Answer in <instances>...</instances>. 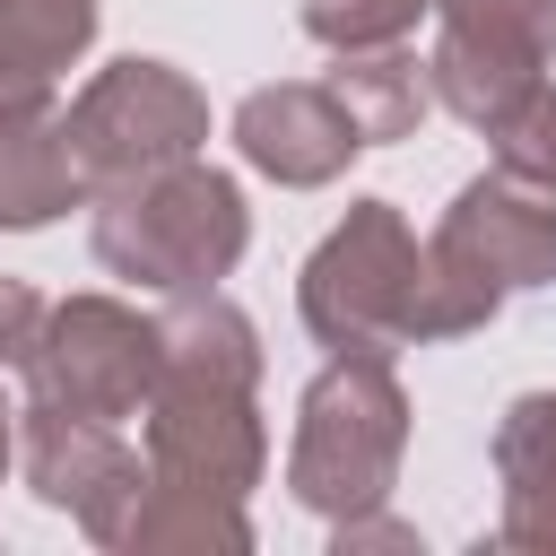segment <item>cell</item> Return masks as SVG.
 Instances as JSON below:
<instances>
[{
  "label": "cell",
  "mask_w": 556,
  "mask_h": 556,
  "mask_svg": "<svg viewBox=\"0 0 556 556\" xmlns=\"http://www.w3.org/2000/svg\"><path fill=\"white\" fill-rule=\"evenodd\" d=\"M252 321L217 295H191L182 313L156 321V391H148V452L156 478L243 495L261 469V426H252Z\"/></svg>",
  "instance_id": "1"
},
{
  "label": "cell",
  "mask_w": 556,
  "mask_h": 556,
  "mask_svg": "<svg viewBox=\"0 0 556 556\" xmlns=\"http://www.w3.org/2000/svg\"><path fill=\"white\" fill-rule=\"evenodd\" d=\"M304 321L339 356H391L408 339H434V278L391 200H356L348 226L304 269Z\"/></svg>",
  "instance_id": "2"
},
{
  "label": "cell",
  "mask_w": 556,
  "mask_h": 556,
  "mask_svg": "<svg viewBox=\"0 0 556 556\" xmlns=\"http://www.w3.org/2000/svg\"><path fill=\"white\" fill-rule=\"evenodd\" d=\"M243 252V200L226 174L208 165H165L148 182H122L104 191V217H96V261L139 278V287H165V295H200L208 278H226Z\"/></svg>",
  "instance_id": "3"
},
{
  "label": "cell",
  "mask_w": 556,
  "mask_h": 556,
  "mask_svg": "<svg viewBox=\"0 0 556 556\" xmlns=\"http://www.w3.org/2000/svg\"><path fill=\"white\" fill-rule=\"evenodd\" d=\"M426 278H434V339L478 330L504 287L556 278V200L539 182H521V174L469 182L452 200L443 235L426 243Z\"/></svg>",
  "instance_id": "4"
},
{
  "label": "cell",
  "mask_w": 556,
  "mask_h": 556,
  "mask_svg": "<svg viewBox=\"0 0 556 556\" xmlns=\"http://www.w3.org/2000/svg\"><path fill=\"white\" fill-rule=\"evenodd\" d=\"M61 130H70L78 182L122 191V182H148V174L182 165V156L208 139V104H200L191 78L165 70V61H113V70L70 104Z\"/></svg>",
  "instance_id": "5"
},
{
  "label": "cell",
  "mask_w": 556,
  "mask_h": 556,
  "mask_svg": "<svg viewBox=\"0 0 556 556\" xmlns=\"http://www.w3.org/2000/svg\"><path fill=\"white\" fill-rule=\"evenodd\" d=\"M391 460H400V391H391L382 356H339L304 391L295 495L321 504V513H356L391 486Z\"/></svg>",
  "instance_id": "6"
},
{
  "label": "cell",
  "mask_w": 556,
  "mask_h": 556,
  "mask_svg": "<svg viewBox=\"0 0 556 556\" xmlns=\"http://www.w3.org/2000/svg\"><path fill=\"white\" fill-rule=\"evenodd\" d=\"M434 9H443L434 43L443 104L486 139H504L539 96V70L556 61V0H434Z\"/></svg>",
  "instance_id": "7"
},
{
  "label": "cell",
  "mask_w": 556,
  "mask_h": 556,
  "mask_svg": "<svg viewBox=\"0 0 556 556\" xmlns=\"http://www.w3.org/2000/svg\"><path fill=\"white\" fill-rule=\"evenodd\" d=\"M26 374H35V408L113 426L156 391V321L122 313L104 295H78V304L43 313V339H35Z\"/></svg>",
  "instance_id": "8"
},
{
  "label": "cell",
  "mask_w": 556,
  "mask_h": 556,
  "mask_svg": "<svg viewBox=\"0 0 556 556\" xmlns=\"http://www.w3.org/2000/svg\"><path fill=\"white\" fill-rule=\"evenodd\" d=\"M235 139H243V156H252L261 174H278V182H330V174L365 148L356 122H348V104H339L330 87H261V96H243Z\"/></svg>",
  "instance_id": "9"
},
{
  "label": "cell",
  "mask_w": 556,
  "mask_h": 556,
  "mask_svg": "<svg viewBox=\"0 0 556 556\" xmlns=\"http://www.w3.org/2000/svg\"><path fill=\"white\" fill-rule=\"evenodd\" d=\"M87 35H96V0H0V122L43 113L52 70H70Z\"/></svg>",
  "instance_id": "10"
},
{
  "label": "cell",
  "mask_w": 556,
  "mask_h": 556,
  "mask_svg": "<svg viewBox=\"0 0 556 556\" xmlns=\"http://www.w3.org/2000/svg\"><path fill=\"white\" fill-rule=\"evenodd\" d=\"M78 156H70V130L43 122V113H17L0 122V226H43L78 200Z\"/></svg>",
  "instance_id": "11"
},
{
  "label": "cell",
  "mask_w": 556,
  "mask_h": 556,
  "mask_svg": "<svg viewBox=\"0 0 556 556\" xmlns=\"http://www.w3.org/2000/svg\"><path fill=\"white\" fill-rule=\"evenodd\" d=\"M504 539H556V400L504 417Z\"/></svg>",
  "instance_id": "12"
},
{
  "label": "cell",
  "mask_w": 556,
  "mask_h": 556,
  "mask_svg": "<svg viewBox=\"0 0 556 556\" xmlns=\"http://www.w3.org/2000/svg\"><path fill=\"white\" fill-rule=\"evenodd\" d=\"M330 96L348 104V122H356V139H365V148H374V139L417 130V113H426V78H417V61H400L391 43H374V52H339Z\"/></svg>",
  "instance_id": "13"
},
{
  "label": "cell",
  "mask_w": 556,
  "mask_h": 556,
  "mask_svg": "<svg viewBox=\"0 0 556 556\" xmlns=\"http://www.w3.org/2000/svg\"><path fill=\"white\" fill-rule=\"evenodd\" d=\"M426 0H304V26L330 43V52H374V43H400L417 26Z\"/></svg>",
  "instance_id": "14"
},
{
  "label": "cell",
  "mask_w": 556,
  "mask_h": 556,
  "mask_svg": "<svg viewBox=\"0 0 556 556\" xmlns=\"http://www.w3.org/2000/svg\"><path fill=\"white\" fill-rule=\"evenodd\" d=\"M504 174L556 191V96H547V87H539V96L521 104V122L504 130Z\"/></svg>",
  "instance_id": "15"
},
{
  "label": "cell",
  "mask_w": 556,
  "mask_h": 556,
  "mask_svg": "<svg viewBox=\"0 0 556 556\" xmlns=\"http://www.w3.org/2000/svg\"><path fill=\"white\" fill-rule=\"evenodd\" d=\"M35 339H43V295L17 287V278H0V365H26Z\"/></svg>",
  "instance_id": "16"
},
{
  "label": "cell",
  "mask_w": 556,
  "mask_h": 556,
  "mask_svg": "<svg viewBox=\"0 0 556 556\" xmlns=\"http://www.w3.org/2000/svg\"><path fill=\"white\" fill-rule=\"evenodd\" d=\"M0 460H9V408H0Z\"/></svg>",
  "instance_id": "17"
}]
</instances>
